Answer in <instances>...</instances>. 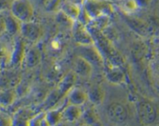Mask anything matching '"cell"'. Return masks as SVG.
Returning <instances> with one entry per match:
<instances>
[{"instance_id":"6da1fadb","label":"cell","mask_w":159,"mask_h":126,"mask_svg":"<svg viewBox=\"0 0 159 126\" xmlns=\"http://www.w3.org/2000/svg\"><path fill=\"white\" fill-rule=\"evenodd\" d=\"M85 15L89 21L104 16H109L113 12V6L107 0H85Z\"/></svg>"},{"instance_id":"7a4b0ae2","label":"cell","mask_w":159,"mask_h":126,"mask_svg":"<svg viewBox=\"0 0 159 126\" xmlns=\"http://www.w3.org/2000/svg\"><path fill=\"white\" fill-rule=\"evenodd\" d=\"M9 12L21 23L32 21L34 9L29 0H14Z\"/></svg>"},{"instance_id":"3957f363","label":"cell","mask_w":159,"mask_h":126,"mask_svg":"<svg viewBox=\"0 0 159 126\" xmlns=\"http://www.w3.org/2000/svg\"><path fill=\"white\" fill-rule=\"evenodd\" d=\"M72 36L75 41L81 46L94 44V38L85 23L79 20L73 22Z\"/></svg>"},{"instance_id":"277c9868","label":"cell","mask_w":159,"mask_h":126,"mask_svg":"<svg viewBox=\"0 0 159 126\" xmlns=\"http://www.w3.org/2000/svg\"><path fill=\"white\" fill-rule=\"evenodd\" d=\"M43 30L38 23L32 21L22 23L20 35L26 41L37 43L41 38Z\"/></svg>"},{"instance_id":"5b68a950","label":"cell","mask_w":159,"mask_h":126,"mask_svg":"<svg viewBox=\"0 0 159 126\" xmlns=\"http://www.w3.org/2000/svg\"><path fill=\"white\" fill-rule=\"evenodd\" d=\"M109 119L114 123H124L128 118V110L123 104L113 102L108 106L107 110Z\"/></svg>"},{"instance_id":"8992f818","label":"cell","mask_w":159,"mask_h":126,"mask_svg":"<svg viewBox=\"0 0 159 126\" xmlns=\"http://www.w3.org/2000/svg\"><path fill=\"white\" fill-rule=\"evenodd\" d=\"M105 67V75L107 80L114 85L121 84L125 80V74L124 70L119 66V65L107 62L104 63Z\"/></svg>"},{"instance_id":"52a82bcc","label":"cell","mask_w":159,"mask_h":126,"mask_svg":"<svg viewBox=\"0 0 159 126\" xmlns=\"http://www.w3.org/2000/svg\"><path fill=\"white\" fill-rule=\"evenodd\" d=\"M26 48L25 40L20 35L16 36L13 40V48H12V57H11L10 65L17 67L22 65L26 54Z\"/></svg>"},{"instance_id":"ba28073f","label":"cell","mask_w":159,"mask_h":126,"mask_svg":"<svg viewBox=\"0 0 159 126\" xmlns=\"http://www.w3.org/2000/svg\"><path fill=\"white\" fill-rule=\"evenodd\" d=\"M138 114L140 120L145 124H149L155 121L157 110L155 106L148 101H141L138 105Z\"/></svg>"},{"instance_id":"9c48e42d","label":"cell","mask_w":159,"mask_h":126,"mask_svg":"<svg viewBox=\"0 0 159 126\" xmlns=\"http://www.w3.org/2000/svg\"><path fill=\"white\" fill-rule=\"evenodd\" d=\"M83 112L82 106L68 104L62 109V120L68 123H75L82 118Z\"/></svg>"},{"instance_id":"30bf717a","label":"cell","mask_w":159,"mask_h":126,"mask_svg":"<svg viewBox=\"0 0 159 126\" xmlns=\"http://www.w3.org/2000/svg\"><path fill=\"white\" fill-rule=\"evenodd\" d=\"M88 100V93L79 87L74 86L67 94V103L69 104L83 106Z\"/></svg>"},{"instance_id":"8fae6325","label":"cell","mask_w":159,"mask_h":126,"mask_svg":"<svg viewBox=\"0 0 159 126\" xmlns=\"http://www.w3.org/2000/svg\"><path fill=\"white\" fill-rule=\"evenodd\" d=\"M5 23H6V33L10 37H16L20 35V27L22 23L16 18L10 12H4Z\"/></svg>"},{"instance_id":"7c38bea8","label":"cell","mask_w":159,"mask_h":126,"mask_svg":"<svg viewBox=\"0 0 159 126\" xmlns=\"http://www.w3.org/2000/svg\"><path fill=\"white\" fill-rule=\"evenodd\" d=\"M74 72L82 78H89L93 72V64L84 58L79 56L74 63Z\"/></svg>"},{"instance_id":"4fadbf2b","label":"cell","mask_w":159,"mask_h":126,"mask_svg":"<svg viewBox=\"0 0 159 126\" xmlns=\"http://www.w3.org/2000/svg\"><path fill=\"white\" fill-rule=\"evenodd\" d=\"M41 61V53L36 46H31L26 49L23 64L27 68H34L40 64Z\"/></svg>"},{"instance_id":"5bb4252c","label":"cell","mask_w":159,"mask_h":126,"mask_svg":"<svg viewBox=\"0 0 159 126\" xmlns=\"http://www.w3.org/2000/svg\"><path fill=\"white\" fill-rule=\"evenodd\" d=\"M62 13L71 22L79 20L81 16V9L79 5L74 2H65L61 6Z\"/></svg>"},{"instance_id":"9a60e30c","label":"cell","mask_w":159,"mask_h":126,"mask_svg":"<svg viewBox=\"0 0 159 126\" xmlns=\"http://www.w3.org/2000/svg\"><path fill=\"white\" fill-rule=\"evenodd\" d=\"M12 48L13 43L11 44L6 39H2L0 37V66L2 68L10 65Z\"/></svg>"},{"instance_id":"2e32d148","label":"cell","mask_w":159,"mask_h":126,"mask_svg":"<svg viewBox=\"0 0 159 126\" xmlns=\"http://www.w3.org/2000/svg\"><path fill=\"white\" fill-rule=\"evenodd\" d=\"M75 75L73 73H68L64 76L61 80L59 82L56 90L58 92L61 96H64L68 94V92L75 86Z\"/></svg>"},{"instance_id":"e0dca14e","label":"cell","mask_w":159,"mask_h":126,"mask_svg":"<svg viewBox=\"0 0 159 126\" xmlns=\"http://www.w3.org/2000/svg\"><path fill=\"white\" fill-rule=\"evenodd\" d=\"M89 100L94 105H100L104 100L105 93L102 89L99 86H93L89 90Z\"/></svg>"},{"instance_id":"ac0fdd59","label":"cell","mask_w":159,"mask_h":126,"mask_svg":"<svg viewBox=\"0 0 159 126\" xmlns=\"http://www.w3.org/2000/svg\"><path fill=\"white\" fill-rule=\"evenodd\" d=\"M16 93L13 89H6L0 92V105L7 107L13 104Z\"/></svg>"},{"instance_id":"d6986e66","label":"cell","mask_w":159,"mask_h":126,"mask_svg":"<svg viewBox=\"0 0 159 126\" xmlns=\"http://www.w3.org/2000/svg\"><path fill=\"white\" fill-rule=\"evenodd\" d=\"M45 118L48 125H57L62 121V110H49L45 113Z\"/></svg>"},{"instance_id":"ffe728a7","label":"cell","mask_w":159,"mask_h":126,"mask_svg":"<svg viewBox=\"0 0 159 126\" xmlns=\"http://www.w3.org/2000/svg\"><path fill=\"white\" fill-rule=\"evenodd\" d=\"M118 4L121 10L127 14L135 12L139 7L136 0H120Z\"/></svg>"},{"instance_id":"44dd1931","label":"cell","mask_w":159,"mask_h":126,"mask_svg":"<svg viewBox=\"0 0 159 126\" xmlns=\"http://www.w3.org/2000/svg\"><path fill=\"white\" fill-rule=\"evenodd\" d=\"M82 118H84V121L85 123L89 124H99V117L96 115V112L93 109H88L86 111L83 112Z\"/></svg>"},{"instance_id":"7402d4cb","label":"cell","mask_w":159,"mask_h":126,"mask_svg":"<svg viewBox=\"0 0 159 126\" xmlns=\"http://www.w3.org/2000/svg\"><path fill=\"white\" fill-rule=\"evenodd\" d=\"M129 25H130L132 28L137 31L138 33L141 34V35H146L148 34L149 30L148 27H147L145 23H142L141 21L138 20H131L129 21Z\"/></svg>"},{"instance_id":"603a6c76","label":"cell","mask_w":159,"mask_h":126,"mask_svg":"<svg viewBox=\"0 0 159 126\" xmlns=\"http://www.w3.org/2000/svg\"><path fill=\"white\" fill-rule=\"evenodd\" d=\"M43 7L47 12H54L61 6V0H43Z\"/></svg>"},{"instance_id":"cb8c5ba5","label":"cell","mask_w":159,"mask_h":126,"mask_svg":"<svg viewBox=\"0 0 159 126\" xmlns=\"http://www.w3.org/2000/svg\"><path fill=\"white\" fill-rule=\"evenodd\" d=\"M43 122H45L47 125H48L46 118H45V113H41L31 118L28 121V125H43Z\"/></svg>"},{"instance_id":"d4e9b609","label":"cell","mask_w":159,"mask_h":126,"mask_svg":"<svg viewBox=\"0 0 159 126\" xmlns=\"http://www.w3.org/2000/svg\"><path fill=\"white\" fill-rule=\"evenodd\" d=\"M14 0H0V12L10 11L11 6Z\"/></svg>"},{"instance_id":"484cf974","label":"cell","mask_w":159,"mask_h":126,"mask_svg":"<svg viewBox=\"0 0 159 126\" xmlns=\"http://www.w3.org/2000/svg\"><path fill=\"white\" fill-rule=\"evenodd\" d=\"M12 119L5 114H0V125H12Z\"/></svg>"},{"instance_id":"4316f807","label":"cell","mask_w":159,"mask_h":126,"mask_svg":"<svg viewBox=\"0 0 159 126\" xmlns=\"http://www.w3.org/2000/svg\"><path fill=\"white\" fill-rule=\"evenodd\" d=\"M6 33V23H5L4 12H0V37Z\"/></svg>"},{"instance_id":"83f0119b","label":"cell","mask_w":159,"mask_h":126,"mask_svg":"<svg viewBox=\"0 0 159 126\" xmlns=\"http://www.w3.org/2000/svg\"><path fill=\"white\" fill-rule=\"evenodd\" d=\"M76 1H78V2H84V1H85V0H76Z\"/></svg>"},{"instance_id":"f1b7e54d","label":"cell","mask_w":159,"mask_h":126,"mask_svg":"<svg viewBox=\"0 0 159 126\" xmlns=\"http://www.w3.org/2000/svg\"><path fill=\"white\" fill-rule=\"evenodd\" d=\"M2 67L0 66V76H1V73H2Z\"/></svg>"}]
</instances>
